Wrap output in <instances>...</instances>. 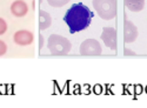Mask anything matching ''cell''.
<instances>
[{
	"label": "cell",
	"mask_w": 147,
	"mask_h": 108,
	"mask_svg": "<svg viewBox=\"0 0 147 108\" xmlns=\"http://www.w3.org/2000/svg\"><path fill=\"white\" fill-rule=\"evenodd\" d=\"M138 38V28L129 20L124 21V41L129 44Z\"/></svg>",
	"instance_id": "6"
},
{
	"label": "cell",
	"mask_w": 147,
	"mask_h": 108,
	"mask_svg": "<svg viewBox=\"0 0 147 108\" xmlns=\"http://www.w3.org/2000/svg\"><path fill=\"white\" fill-rule=\"evenodd\" d=\"M93 7L105 20H111L117 14V0H93Z\"/></svg>",
	"instance_id": "3"
},
{
	"label": "cell",
	"mask_w": 147,
	"mask_h": 108,
	"mask_svg": "<svg viewBox=\"0 0 147 108\" xmlns=\"http://www.w3.org/2000/svg\"><path fill=\"white\" fill-rule=\"evenodd\" d=\"M80 54L87 55V56H94L101 54V45L99 41L94 39H87L80 45Z\"/></svg>",
	"instance_id": "4"
},
{
	"label": "cell",
	"mask_w": 147,
	"mask_h": 108,
	"mask_svg": "<svg viewBox=\"0 0 147 108\" xmlns=\"http://www.w3.org/2000/svg\"><path fill=\"white\" fill-rule=\"evenodd\" d=\"M40 48H41V47H42V35H40Z\"/></svg>",
	"instance_id": "15"
},
{
	"label": "cell",
	"mask_w": 147,
	"mask_h": 108,
	"mask_svg": "<svg viewBox=\"0 0 147 108\" xmlns=\"http://www.w3.org/2000/svg\"><path fill=\"white\" fill-rule=\"evenodd\" d=\"M28 12V6L24 0H16V1L11 5V13L17 18H21L26 15Z\"/></svg>",
	"instance_id": "8"
},
{
	"label": "cell",
	"mask_w": 147,
	"mask_h": 108,
	"mask_svg": "<svg viewBox=\"0 0 147 108\" xmlns=\"http://www.w3.org/2000/svg\"><path fill=\"white\" fill-rule=\"evenodd\" d=\"M52 23V18L51 15L46 13L45 11L39 12V28L40 30H46L48 26H51Z\"/></svg>",
	"instance_id": "9"
},
{
	"label": "cell",
	"mask_w": 147,
	"mask_h": 108,
	"mask_svg": "<svg viewBox=\"0 0 147 108\" xmlns=\"http://www.w3.org/2000/svg\"><path fill=\"white\" fill-rule=\"evenodd\" d=\"M68 1L69 0H47V3L53 7H61V6L66 5Z\"/></svg>",
	"instance_id": "11"
},
{
	"label": "cell",
	"mask_w": 147,
	"mask_h": 108,
	"mask_svg": "<svg viewBox=\"0 0 147 108\" xmlns=\"http://www.w3.org/2000/svg\"><path fill=\"white\" fill-rule=\"evenodd\" d=\"M6 31H7V23L3 18H0V35L4 34Z\"/></svg>",
	"instance_id": "12"
},
{
	"label": "cell",
	"mask_w": 147,
	"mask_h": 108,
	"mask_svg": "<svg viewBox=\"0 0 147 108\" xmlns=\"http://www.w3.org/2000/svg\"><path fill=\"white\" fill-rule=\"evenodd\" d=\"M101 39L107 47L111 50H117V31L112 27H104Z\"/></svg>",
	"instance_id": "5"
},
{
	"label": "cell",
	"mask_w": 147,
	"mask_h": 108,
	"mask_svg": "<svg viewBox=\"0 0 147 108\" xmlns=\"http://www.w3.org/2000/svg\"><path fill=\"white\" fill-rule=\"evenodd\" d=\"M6 52H7V46H6V44H5L3 40H0V56L4 55Z\"/></svg>",
	"instance_id": "13"
},
{
	"label": "cell",
	"mask_w": 147,
	"mask_h": 108,
	"mask_svg": "<svg viewBox=\"0 0 147 108\" xmlns=\"http://www.w3.org/2000/svg\"><path fill=\"white\" fill-rule=\"evenodd\" d=\"M39 1H40V3H41V1H42V0H39Z\"/></svg>",
	"instance_id": "16"
},
{
	"label": "cell",
	"mask_w": 147,
	"mask_h": 108,
	"mask_svg": "<svg viewBox=\"0 0 147 108\" xmlns=\"http://www.w3.org/2000/svg\"><path fill=\"white\" fill-rule=\"evenodd\" d=\"M124 1L132 12H140L145 6V0H124Z\"/></svg>",
	"instance_id": "10"
},
{
	"label": "cell",
	"mask_w": 147,
	"mask_h": 108,
	"mask_svg": "<svg viewBox=\"0 0 147 108\" xmlns=\"http://www.w3.org/2000/svg\"><path fill=\"white\" fill-rule=\"evenodd\" d=\"M124 53H125V55H134V54H136L134 52H132V51H128V50H125V51H124Z\"/></svg>",
	"instance_id": "14"
},
{
	"label": "cell",
	"mask_w": 147,
	"mask_h": 108,
	"mask_svg": "<svg viewBox=\"0 0 147 108\" xmlns=\"http://www.w3.org/2000/svg\"><path fill=\"white\" fill-rule=\"evenodd\" d=\"M47 47L53 55H65L71 51L72 44L65 37L59 34H52L47 41Z\"/></svg>",
	"instance_id": "2"
},
{
	"label": "cell",
	"mask_w": 147,
	"mask_h": 108,
	"mask_svg": "<svg viewBox=\"0 0 147 108\" xmlns=\"http://www.w3.org/2000/svg\"><path fill=\"white\" fill-rule=\"evenodd\" d=\"M94 18V13L82 3L73 4L71 8L66 12L64 21L67 23L69 33L74 34L86 30Z\"/></svg>",
	"instance_id": "1"
},
{
	"label": "cell",
	"mask_w": 147,
	"mask_h": 108,
	"mask_svg": "<svg viewBox=\"0 0 147 108\" xmlns=\"http://www.w3.org/2000/svg\"><path fill=\"white\" fill-rule=\"evenodd\" d=\"M13 40L17 45L19 46H27V45H31L34 40V35L32 32L30 31H26V30H22V31H18L16 32L14 37H13Z\"/></svg>",
	"instance_id": "7"
}]
</instances>
